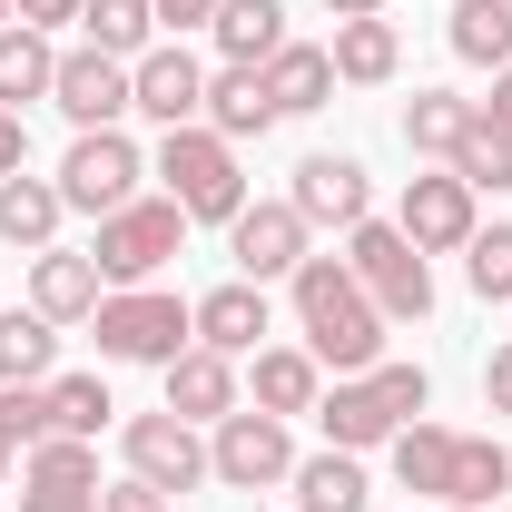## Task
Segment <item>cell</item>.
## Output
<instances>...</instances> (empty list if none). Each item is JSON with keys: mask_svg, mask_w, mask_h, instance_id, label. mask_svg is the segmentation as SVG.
I'll use <instances>...</instances> for the list:
<instances>
[{"mask_svg": "<svg viewBox=\"0 0 512 512\" xmlns=\"http://www.w3.org/2000/svg\"><path fill=\"white\" fill-rule=\"evenodd\" d=\"M286 286H296V325H306V355H316V365H335V375L384 365V306L355 286L345 256H306Z\"/></svg>", "mask_w": 512, "mask_h": 512, "instance_id": "1", "label": "cell"}, {"mask_svg": "<svg viewBox=\"0 0 512 512\" xmlns=\"http://www.w3.org/2000/svg\"><path fill=\"white\" fill-rule=\"evenodd\" d=\"M424 365H365V375H345L335 394H316V424L335 453H365V444H394L414 414H424Z\"/></svg>", "mask_w": 512, "mask_h": 512, "instance_id": "2", "label": "cell"}, {"mask_svg": "<svg viewBox=\"0 0 512 512\" xmlns=\"http://www.w3.org/2000/svg\"><path fill=\"white\" fill-rule=\"evenodd\" d=\"M158 178H168V197L188 207V227H237V207H247V168H237V148H227L207 119L158 138Z\"/></svg>", "mask_w": 512, "mask_h": 512, "instance_id": "3", "label": "cell"}, {"mask_svg": "<svg viewBox=\"0 0 512 512\" xmlns=\"http://www.w3.org/2000/svg\"><path fill=\"white\" fill-rule=\"evenodd\" d=\"M99 355L109 365H178L197 345V306L178 296H158V286H119V296H99Z\"/></svg>", "mask_w": 512, "mask_h": 512, "instance_id": "4", "label": "cell"}, {"mask_svg": "<svg viewBox=\"0 0 512 512\" xmlns=\"http://www.w3.org/2000/svg\"><path fill=\"white\" fill-rule=\"evenodd\" d=\"M178 247H188V207H178V197H128V207L99 217V247L89 256H99L109 286H148Z\"/></svg>", "mask_w": 512, "mask_h": 512, "instance_id": "5", "label": "cell"}, {"mask_svg": "<svg viewBox=\"0 0 512 512\" xmlns=\"http://www.w3.org/2000/svg\"><path fill=\"white\" fill-rule=\"evenodd\" d=\"M345 266H355V286L384 306V325L424 316L434 306V276H424V247L404 237V227H384V217H365V227H345Z\"/></svg>", "mask_w": 512, "mask_h": 512, "instance_id": "6", "label": "cell"}, {"mask_svg": "<svg viewBox=\"0 0 512 512\" xmlns=\"http://www.w3.org/2000/svg\"><path fill=\"white\" fill-rule=\"evenodd\" d=\"M207 473H217L227 493H266V483H286V473H296V444H286V424H276V414L237 404V414L217 424V444H207Z\"/></svg>", "mask_w": 512, "mask_h": 512, "instance_id": "7", "label": "cell"}, {"mask_svg": "<svg viewBox=\"0 0 512 512\" xmlns=\"http://www.w3.org/2000/svg\"><path fill=\"white\" fill-rule=\"evenodd\" d=\"M60 197H69V207H89V217L128 207V197H138V148H128L119 128H79L69 158H60Z\"/></svg>", "mask_w": 512, "mask_h": 512, "instance_id": "8", "label": "cell"}, {"mask_svg": "<svg viewBox=\"0 0 512 512\" xmlns=\"http://www.w3.org/2000/svg\"><path fill=\"white\" fill-rule=\"evenodd\" d=\"M20 512H99V453L79 434H50L20 463Z\"/></svg>", "mask_w": 512, "mask_h": 512, "instance_id": "9", "label": "cell"}, {"mask_svg": "<svg viewBox=\"0 0 512 512\" xmlns=\"http://www.w3.org/2000/svg\"><path fill=\"white\" fill-rule=\"evenodd\" d=\"M128 473L158 483V493L207 483V444H197V424H188V414H128Z\"/></svg>", "mask_w": 512, "mask_h": 512, "instance_id": "10", "label": "cell"}, {"mask_svg": "<svg viewBox=\"0 0 512 512\" xmlns=\"http://www.w3.org/2000/svg\"><path fill=\"white\" fill-rule=\"evenodd\" d=\"M50 99L69 109V128H119V109H138V89H128V60H109V50H60V79H50Z\"/></svg>", "mask_w": 512, "mask_h": 512, "instance_id": "11", "label": "cell"}, {"mask_svg": "<svg viewBox=\"0 0 512 512\" xmlns=\"http://www.w3.org/2000/svg\"><path fill=\"white\" fill-rule=\"evenodd\" d=\"M463 463H473V434H453V424H404L394 434V483L424 493V503H463Z\"/></svg>", "mask_w": 512, "mask_h": 512, "instance_id": "12", "label": "cell"}, {"mask_svg": "<svg viewBox=\"0 0 512 512\" xmlns=\"http://www.w3.org/2000/svg\"><path fill=\"white\" fill-rule=\"evenodd\" d=\"M227 237H237V276L266 286V276H296V266H306V237H316V227L276 197V207H237V227H227Z\"/></svg>", "mask_w": 512, "mask_h": 512, "instance_id": "13", "label": "cell"}, {"mask_svg": "<svg viewBox=\"0 0 512 512\" xmlns=\"http://www.w3.org/2000/svg\"><path fill=\"white\" fill-rule=\"evenodd\" d=\"M128 89H138V109L158 128H188V119H207V69L168 40V50H138L128 60Z\"/></svg>", "mask_w": 512, "mask_h": 512, "instance_id": "14", "label": "cell"}, {"mask_svg": "<svg viewBox=\"0 0 512 512\" xmlns=\"http://www.w3.org/2000/svg\"><path fill=\"white\" fill-rule=\"evenodd\" d=\"M394 227H404L424 256L473 247V188H463L453 168H434V178H404V217H394Z\"/></svg>", "mask_w": 512, "mask_h": 512, "instance_id": "15", "label": "cell"}, {"mask_svg": "<svg viewBox=\"0 0 512 512\" xmlns=\"http://www.w3.org/2000/svg\"><path fill=\"white\" fill-rule=\"evenodd\" d=\"M365 168H355V158H335V148H316V158H296V197H286V207H296V217H306V227H365Z\"/></svg>", "mask_w": 512, "mask_h": 512, "instance_id": "16", "label": "cell"}, {"mask_svg": "<svg viewBox=\"0 0 512 512\" xmlns=\"http://www.w3.org/2000/svg\"><path fill=\"white\" fill-rule=\"evenodd\" d=\"M99 296H109V276H99V256L40 247V266H30V306H40L50 325H79V316H99Z\"/></svg>", "mask_w": 512, "mask_h": 512, "instance_id": "17", "label": "cell"}, {"mask_svg": "<svg viewBox=\"0 0 512 512\" xmlns=\"http://www.w3.org/2000/svg\"><path fill=\"white\" fill-rule=\"evenodd\" d=\"M168 414H188V424H227V414H237V365H227L217 345H188V355L168 365Z\"/></svg>", "mask_w": 512, "mask_h": 512, "instance_id": "18", "label": "cell"}, {"mask_svg": "<svg viewBox=\"0 0 512 512\" xmlns=\"http://www.w3.org/2000/svg\"><path fill=\"white\" fill-rule=\"evenodd\" d=\"M207 128H217V138H227V148H237V138H266V128H276V99H266V69H217V79H207Z\"/></svg>", "mask_w": 512, "mask_h": 512, "instance_id": "19", "label": "cell"}, {"mask_svg": "<svg viewBox=\"0 0 512 512\" xmlns=\"http://www.w3.org/2000/svg\"><path fill=\"white\" fill-rule=\"evenodd\" d=\"M256 335H266V286H217V296H197V345H217V355H256Z\"/></svg>", "mask_w": 512, "mask_h": 512, "instance_id": "20", "label": "cell"}, {"mask_svg": "<svg viewBox=\"0 0 512 512\" xmlns=\"http://www.w3.org/2000/svg\"><path fill=\"white\" fill-rule=\"evenodd\" d=\"M473 119H483V99H453V89H414V109H404V148H414V158H444V168H453V148L473 138Z\"/></svg>", "mask_w": 512, "mask_h": 512, "instance_id": "21", "label": "cell"}, {"mask_svg": "<svg viewBox=\"0 0 512 512\" xmlns=\"http://www.w3.org/2000/svg\"><path fill=\"white\" fill-rule=\"evenodd\" d=\"M60 217H69V197H60V178H0V237L10 247H50L60 237Z\"/></svg>", "mask_w": 512, "mask_h": 512, "instance_id": "22", "label": "cell"}, {"mask_svg": "<svg viewBox=\"0 0 512 512\" xmlns=\"http://www.w3.org/2000/svg\"><path fill=\"white\" fill-rule=\"evenodd\" d=\"M316 394H325V365L306 355V345H276V355H256V414H316Z\"/></svg>", "mask_w": 512, "mask_h": 512, "instance_id": "23", "label": "cell"}, {"mask_svg": "<svg viewBox=\"0 0 512 512\" xmlns=\"http://www.w3.org/2000/svg\"><path fill=\"white\" fill-rule=\"evenodd\" d=\"M207 30H217V50H227L237 69H266L276 50H286V10H276V0H217Z\"/></svg>", "mask_w": 512, "mask_h": 512, "instance_id": "24", "label": "cell"}, {"mask_svg": "<svg viewBox=\"0 0 512 512\" xmlns=\"http://www.w3.org/2000/svg\"><path fill=\"white\" fill-rule=\"evenodd\" d=\"M335 79H355V89H375V79H394V60H404V40H394V20H335Z\"/></svg>", "mask_w": 512, "mask_h": 512, "instance_id": "25", "label": "cell"}, {"mask_svg": "<svg viewBox=\"0 0 512 512\" xmlns=\"http://www.w3.org/2000/svg\"><path fill=\"white\" fill-rule=\"evenodd\" d=\"M325 89H335V60H325V50H306V40H286V50L266 60V99H276V119L325 109Z\"/></svg>", "mask_w": 512, "mask_h": 512, "instance_id": "26", "label": "cell"}, {"mask_svg": "<svg viewBox=\"0 0 512 512\" xmlns=\"http://www.w3.org/2000/svg\"><path fill=\"white\" fill-rule=\"evenodd\" d=\"M286 483H296V512H365V463H355V453H335V444L306 453Z\"/></svg>", "mask_w": 512, "mask_h": 512, "instance_id": "27", "label": "cell"}, {"mask_svg": "<svg viewBox=\"0 0 512 512\" xmlns=\"http://www.w3.org/2000/svg\"><path fill=\"white\" fill-rule=\"evenodd\" d=\"M50 79H60V50L40 40V30H0V109H20V99H50Z\"/></svg>", "mask_w": 512, "mask_h": 512, "instance_id": "28", "label": "cell"}, {"mask_svg": "<svg viewBox=\"0 0 512 512\" xmlns=\"http://www.w3.org/2000/svg\"><path fill=\"white\" fill-rule=\"evenodd\" d=\"M453 60L512 69V0H463V10H453Z\"/></svg>", "mask_w": 512, "mask_h": 512, "instance_id": "29", "label": "cell"}, {"mask_svg": "<svg viewBox=\"0 0 512 512\" xmlns=\"http://www.w3.org/2000/svg\"><path fill=\"white\" fill-rule=\"evenodd\" d=\"M79 20H89V50H109V60H138L148 30H158L148 0H79Z\"/></svg>", "mask_w": 512, "mask_h": 512, "instance_id": "30", "label": "cell"}, {"mask_svg": "<svg viewBox=\"0 0 512 512\" xmlns=\"http://www.w3.org/2000/svg\"><path fill=\"white\" fill-rule=\"evenodd\" d=\"M50 345H60V335H50L40 306H30V316L0 306V384H40V375H50Z\"/></svg>", "mask_w": 512, "mask_h": 512, "instance_id": "31", "label": "cell"}, {"mask_svg": "<svg viewBox=\"0 0 512 512\" xmlns=\"http://www.w3.org/2000/svg\"><path fill=\"white\" fill-rule=\"evenodd\" d=\"M453 178L483 197V188H512V128H493V119H473V138L453 148Z\"/></svg>", "mask_w": 512, "mask_h": 512, "instance_id": "32", "label": "cell"}, {"mask_svg": "<svg viewBox=\"0 0 512 512\" xmlns=\"http://www.w3.org/2000/svg\"><path fill=\"white\" fill-rule=\"evenodd\" d=\"M99 424H109V384L99 375H60L50 384V434H79V444H89Z\"/></svg>", "mask_w": 512, "mask_h": 512, "instance_id": "33", "label": "cell"}, {"mask_svg": "<svg viewBox=\"0 0 512 512\" xmlns=\"http://www.w3.org/2000/svg\"><path fill=\"white\" fill-rule=\"evenodd\" d=\"M463 276H473V296H483V306H493V296H512V227H473Z\"/></svg>", "mask_w": 512, "mask_h": 512, "instance_id": "34", "label": "cell"}, {"mask_svg": "<svg viewBox=\"0 0 512 512\" xmlns=\"http://www.w3.org/2000/svg\"><path fill=\"white\" fill-rule=\"evenodd\" d=\"M0 424L20 444H50V384H0Z\"/></svg>", "mask_w": 512, "mask_h": 512, "instance_id": "35", "label": "cell"}, {"mask_svg": "<svg viewBox=\"0 0 512 512\" xmlns=\"http://www.w3.org/2000/svg\"><path fill=\"white\" fill-rule=\"evenodd\" d=\"M99 512H168V493L128 473V483H99Z\"/></svg>", "mask_w": 512, "mask_h": 512, "instance_id": "36", "label": "cell"}, {"mask_svg": "<svg viewBox=\"0 0 512 512\" xmlns=\"http://www.w3.org/2000/svg\"><path fill=\"white\" fill-rule=\"evenodd\" d=\"M158 10V30H207L217 20V0H148Z\"/></svg>", "mask_w": 512, "mask_h": 512, "instance_id": "37", "label": "cell"}, {"mask_svg": "<svg viewBox=\"0 0 512 512\" xmlns=\"http://www.w3.org/2000/svg\"><path fill=\"white\" fill-rule=\"evenodd\" d=\"M20 30H50V20H79V0H10Z\"/></svg>", "mask_w": 512, "mask_h": 512, "instance_id": "38", "label": "cell"}, {"mask_svg": "<svg viewBox=\"0 0 512 512\" xmlns=\"http://www.w3.org/2000/svg\"><path fill=\"white\" fill-rule=\"evenodd\" d=\"M20 158H30V128H20V109H0V178H20Z\"/></svg>", "mask_w": 512, "mask_h": 512, "instance_id": "39", "label": "cell"}, {"mask_svg": "<svg viewBox=\"0 0 512 512\" xmlns=\"http://www.w3.org/2000/svg\"><path fill=\"white\" fill-rule=\"evenodd\" d=\"M483 404H493V414H512V345L483 365Z\"/></svg>", "mask_w": 512, "mask_h": 512, "instance_id": "40", "label": "cell"}, {"mask_svg": "<svg viewBox=\"0 0 512 512\" xmlns=\"http://www.w3.org/2000/svg\"><path fill=\"white\" fill-rule=\"evenodd\" d=\"M483 119H493V128H512V69H493V99H483Z\"/></svg>", "mask_w": 512, "mask_h": 512, "instance_id": "41", "label": "cell"}, {"mask_svg": "<svg viewBox=\"0 0 512 512\" xmlns=\"http://www.w3.org/2000/svg\"><path fill=\"white\" fill-rule=\"evenodd\" d=\"M325 10H335V20H375L384 0H325Z\"/></svg>", "mask_w": 512, "mask_h": 512, "instance_id": "42", "label": "cell"}, {"mask_svg": "<svg viewBox=\"0 0 512 512\" xmlns=\"http://www.w3.org/2000/svg\"><path fill=\"white\" fill-rule=\"evenodd\" d=\"M10 463H20V434H10V424H0V473H10Z\"/></svg>", "mask_w": 512, "mask_h": 512, "instance_id": "43", "label": "cell"}, {"mask_svg": "<svg viewBox=\"0 0 512 512\" xmlns=\"http://www.w3.org/2000/svg\"><path fill=\"white\" fill-rule=\"evenodd\" d=\"M444 512H483V503H444Z\"/></svg>", "mask_w": 512, "mask_h": 512, "instance_id": "44", "label": "cell"}, {"mask_svg": "<svg viewBox=\"0 0 512 512\" xmlns=\"http://www.w3.org/2000/svg\"><path fill=\"white\" fill-rule=\"evenodd\" d=\"M0 30H10V0H0Z\"/></svg>", "mask_w": 512, "mask_h": 512, "instance_id": "45", "label": "cell"}]
</instances>
